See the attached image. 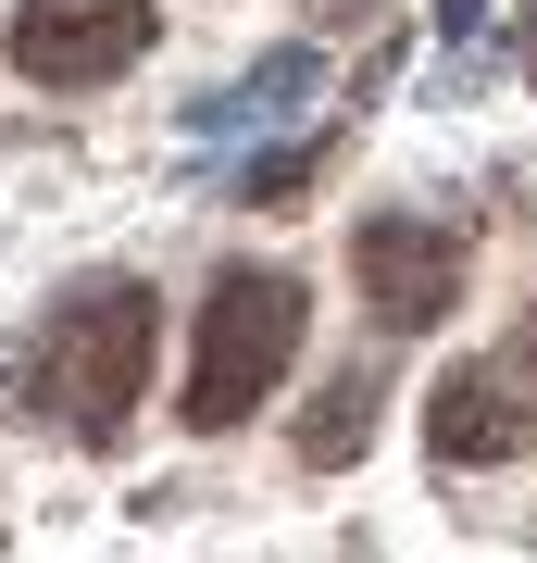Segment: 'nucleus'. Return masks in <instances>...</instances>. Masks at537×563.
<instances>
[{
	"label": "nucleus",
	"mask_w": 537,
	"mask_h": 563,
	"mask_svg": "<svg viewBox=\"0 0 537 563\" xmlns=\"http://www.w3.org/2000/svg\"><path fill=\"white\" fill-rule=\"evenodd\" d=\"M425 451L450 463V476H476V463H513L525 451V413H513V388H500V363H450L438 388H425Z\"/></svg>",
	"instance_id": "nucleus-5"
},
{
	"label": "nucleus",
	"mask_w": 537,
	"mask_h": 563,
	"mask_svg": "<svg viewBox=\"0 0 537 563\" xmlns=\"http://www.w3.org/2000/svg\"><path fill=\"white\" fill-rule=\"evenodd\" d=\"M525 76H537V0H525Z\"/></svg>",
	"instance_id": "nucleus-11"
},
{
	"label": "nucleus",
	"mask_w": 537,
	"mask_h": 563,
	"mask_svg": "<svg viewBox=\"0 0 537 563\" xmlns=\"http://www.w3.org/2000/svg\"><path fill=\"white\" fill-rule=\"evenodd\" d=\"M313 13H325V25H376V0H313Z\"/></svg>",
	"instance_id": "nucleus-10"
},
{
	"label": "nucleus",
	"mask_w": 537,
	"mask_h": 563,
	"mask_svg": "<svg viewBox=\"0 0 537 563\" xmlns=\"http://www.w3.org/2000/svg\"><path fill=\"white\" fill-rule=\"evenodd\" d=\"M163 38V0H13V76L25 88H113Z\"/></svg>",
	"instance_id": "nucleus-3"
},
{
	"label": "nucleus",
	"mask_w": 537,
	"mask_h": 563,
	"mask_svg": "<svg viewBox=\"0 0 537 563\" xmlns=\"http://www.w3.org/2000/svg\"><path fill=\"white\" fill-rule=\"evenodd\" d=\"M376 401H388V339L313 388V413H300V463H313V476H350V463L376 451Z\"/></svg>",
	"instance_id": "nucleus-6"
},
{
	"label": "nucleus",
	"mask_w": 537,
	"mask_h": 563,
	"mask_svg": "<svg viewBox=\"0 0 537 563\" xmlns=\"http://www.w3.org/2000/svg\"><path fill=\"white\" fill-rule=\"evenodd\" d=\"M300 325H313V301H300L288 263H213V288L188 313V426L200 439L262 413V388L300 363Z\"/></svg>",
	"instance_id": "nucleus-2"
},
{
	"label": "nucleus",
	"mask_w": 537,
	"mask_h": 563,
	"mask_svg": "<svg viewBox=\"0 0 537 563\" xmlns=\"http://www.w3.org/2000/svg\"><path fill=\"white\" fill-rule=\"evenodd\" d=\"M313 88H325V63H313V51H262L250 76H238V88H213V101H200L188 125H200V139H238V125H288L300 101H313Z\"/></svg>",
	"instance_id": "nucleus-7"
},
{
	"label": "nucleus",
	"mask_w": 537,
	"mask_h": 563,
	"mask_svg": "<svg viewBox=\"0 0 537 563\" xmlns=\"http://www.w3.org/2000/svg\"><path fill=\"white\" fill-rule=\"evenodd\" d=\"M488 363H500V388H513V413H525V451H537V301L513 313V339H500Z\"/></svg>",
	"instance_id": "nucleus-8"
},
{
	"label": "nucleus",
	"mask_w": 537,
	"mask_h": 563,
	"mask_svg": "<svg viewBox=\"0 0 537 563\" xmlns=\"http://www.w3.org/2000/svg\"><path fill=\"white\" fill-rule=\"evenodd\" d=\"M350 276L376 301V339H425L462 313V225L438 213H362L350 225Z\"/></svg>",
	"instance_id": "nucleus-4"
},
{
	"label": "nucleus",
	"mask_w": 537,
	"mask_h": 563,
	"mask_svg": "<svg viewBox=\"0 0 537 563\" xmlns=\"http://www.w3.org/2000/svg\"><path fill=\"white\" fill-rule=\"evenodd\" d=\"M150 351H163V301H150L138 276H88V288H63V301H51L38 351H25V401H38V426L113 451L125 426H138Z\"/></svg>",
	"instance_id": "nucleus-1"
},
{
	"label": "nucleus",
	"mask_w": 537,
	"mask_h": 563,
	"mask_svg": "<svg viewBox=\"0 0 537 563\" xmlns=\"http://www.w3.org/2000/svg\"><path fill=\"white\" fill-rule=\"evenodd\" d=\"M438 38H450V63H476V38H488V0H438Z\"/></svg>",
	"instance_id": "nucleus-9"
}]
</instances>
